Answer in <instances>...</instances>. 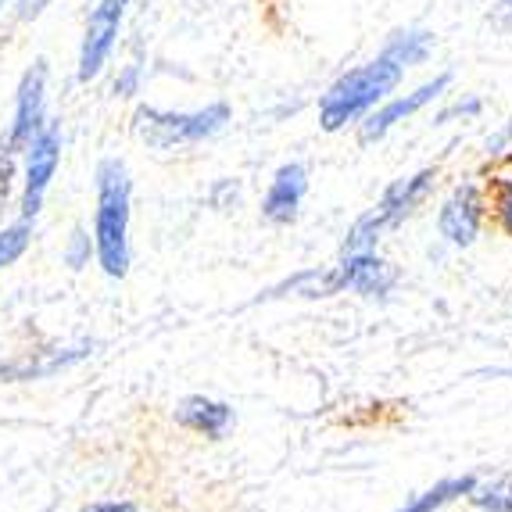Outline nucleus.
<instances>
[{
  "mask_svg": "<svg viewBox=\"0 0 512 512\" xmlns=\"http://www.w3.org/2000/svg\"><path fill=\"white\" fill-rule=\"evenodd\" d=\"M405 65L394 58L391 51L380 47V54L355 69L341 72L319 97V129L323 133H344V129H355L369 111L380 101L402 86L405 79Z\"/></svg>",
  "mask_w": 512,
  "mask_h": 512,
  "instance_id": "1",
  "label": "nucleus"
},
{
  "mask_svg": "<svg viewBox=\"0 0 512 512\" xmlns=\"http://www.w3.org/2000/svg\"><path fill=\"white\" fill-rule=\"evenodd\" d=\"M129 222L133 176L122 158H104L94 172V248L101 273L122 280L129 273Z\"/></svg>",
  "mask_w": 512,
  "mask_h": 512,
  "instance_id": "2",
  "label": "nucleus"
},
{
  "mask_svg": "<svg viewBox=\"0 0 512 512\" xmlns=\"http://www.w3.org/2000/svg\"><path fill=\"white\" fill-rule=\"evenodd\" d=\"M230 122L233 108L226 101H212L205 108L190 111L140 104L133 111V137L151 147V151H187V147H201L208 140H215Z\"/></svg>",
  "mask_w": 512,
  "mask_h": 512,
  "instance_id": "3",
  "label": "nucleus"
},
{
  "mask_svg": "<svg viewBox=\"0 0 512 512\" xmlns=\"http://www.w3.org/2000/svg\"><path fill=\"white\" fill-rule=\"evenodd\" d=\"M434 187H437L434 165L409 172V176H402V180H394L391 187L380 194V201H376V205L348 230L344 251H376L387 233L398 230L405 219H412V215L419 212V205L434 194Z\"/></svg>",
  "mask_w": 512,
  "mask_h": 512,
  "instance_id": "4",
  "label": "nucleus"
},
{
  "mask_svg": "<svg viewBox=\"0 0 512 512\" xmlns=\"http://www.w3.org/2000/svg\"><path fill=\"white\" fill-rule=\"evenodd\" d=\"M61 147H65V137L58 122H47L26 144L22 165H18V219L36 222V215L43 212V201L61 169Z\"/></svg>",
  "mask_w": 512,
  "mask_h": 512,
  "instance_id": "5",
  "label": "nucleus"
},
{
  "mask_svg": "<svg viewBox=\"0 0 512 512\" xmlns=\"http://www.w3.org/2000/svg\"><path fill=\"white\" fill-rule=\"evenodd\" d=\"M129 4H133V0H94L90 11H86V26H83V40H79V58H76V79L83 86L101 79L104 69L111 65V58H115V47H119Z\"/></svg>",
  "mask_w": 512,
  "mask_h": 512,
  "instance_id": "6",
  "label": "nucleus"
},
{
  "mask_svg": "<svg viewBox=\"0 0 512 512\" xmlns=\"http://www.w3.org/2000/svg\"><path fill=\"white\" fill-rule=\"evenodd\" d=\"M452 79H455L452 72H437V76L423 79V83L412 86V90H405V94H398V90H394L387 101L376 104L366 119L355 126V133H359V144L373 147V144H380V140H387L394 129L402 126V122H409L412 115H419L423 108H430L434 101H441V97L452 90Z\"/></svg>",
  "mask_w": 512,
  "mask_h": 512,
  "instance_id": "7",
  "label": "nucleus"
},
{
  "mask_svg": "<svg viewBox=\"0 0 512 512\" xmlns=\"http://www.w3.org/2000/svg\"><path fill=\"white\" fill-rule=\"evenodd\" d=\"M487 215H491L487 190L477 180H462L448 190V197L437 208V233L452 248H473L480 230H484Z\"/></svg>",
  "mask_w": 512,
  "mask_h": 512,
  "instance_id": "8",
  "label": "nucleus"
},
{
  "mask_svg": "<svg viewBox=\"0 0 512 512\" xmlns=\"http://www.w3.org/2000/svg\"><path fill=\"white\" fill-rule=\"evenodd\" d=\"M47 122H51V115H47V61L40 58L22 72V79H18L15 111H11V126L4 137H8L11 147L26 151V144L47 126Z\"/></svg>",
  "mask_w": 512,
  "mask_h": 512,
  "instance_id": "9",
  "label": "nucleus"
},
{
  "mask_svg": "<svg viewBox=\"0 0 512 512\" xmlns=\"http://www.w3.org/2000/svg\"><path fill=\"white\" fill-rule=\"evenodd\" d=\"M333 273L341 291H355L362 298H387L398 287V269L380 251H341Z\"/></svg>",
  "mask_w": 512,
  "mask_h": 512,
  "instance_id": "10",
  "label": "nucleus"
},
{
  "mask_svg": "<svg viewBox=\"0 0 512 512\" xmlns=\"http://www.w3.org/2000/svg\"><path fill=\"white\" fill-rule=\"evenodd\" d=\"M308 197V169L301 162H283L273 172V180L262 194V219L273 226H291L298 222Z\"/></svg>",
  "mask_w": 512,
  "mask_h": 512,
  "instance_id": "11",
  "label": "nucleus"
},
{
  "mask_svg": "<svg viewBox=\"0 0 512 512\" xmlns=\"http://www.w3.org/2000/svg\"><path fill=\"white\" fill-rule=\"evenodd\" d=\"M90 351H94V344L29 351V355H18V359H11V362H0V380H47V376L83 362Z\"/></svg>",
  "mask_w": 512,
  "mask_h": 512,
  "instance_id": "12",
  "label": "nucleus"
},
{
  "mask_svg": "<svg viewBox=\"0 0 512 512\" xmlns=\"http://www.w3.org/2000/svg\"><path fill=\"white\" fill-rule=\"evenodd\" d=\"M176 419H180V427L194 430V434H205V437H222L230 430L233 423V409L226 402H215V398H205V394H194V398H183L176 405Z\"/></svg>",
  "mask_w": 512,
  "mask_h": 512,
  "instance_id": "13",
  "label": "nucleus"
},
{
  "mask_svg": "<svg viewBox=\"0 0 512 512\" xmlns=\"http://www.w3.org/2000/svg\"><path fill=\"white\" fill-rule=\"evenodd\" d=\"M434 47H437V36L423 26H402L384 40V51H391L409 72L419 69V65H427Z\"/></svg>",
  "mask_w": 512,
  "mask_h": 512,
  "instance_id": "14",
  "label": "nucleus"
},
{
  "mask_svg": "<svg viewBox=\"0 0 512 512\" xmlns=\"http://www.w3.org/2000/svg\"><path fill=\"white\" fill-rule=\"evenodd\" d=\"M473 487H477V477H470V473H466V477H448V480H441V484L430 487V491H423V495H416L398 512H437L448 502H455V498L470 495Z\"/></svg>",
  "mask_w": 512,
  "mask_h": 512,
  "instance_id": "15",
  "label": "nucleus"
},
{
  "mask_svg": "<svg viewBox=\"0 0 512 512\" xmlns=\"http://www.w3.org/2000/svg\"><path fill=\"white\" fill-rule=\"evenodd\" d=\"M487 208L495 215V222L502 226V233L512 237V154L491 176V194H487Z\"/></svg>",
  "mask_w": 512,
  "mask_h": 512,
  "instance_id": "16",
  "label": "nucleus"
},
{
  "mask_svg": "<svg viewBox=\"0 0 512 512\" xmlns=\"http://www.w3.org/2000/svg\"><path fill=\"white\" fill-rule=\"evenodd\" d=\"M29 244H33V222L29 219H18V222H11V226H4V230H0V273L11 269L18 258L26 255Z\"/></svg>",
  "mask_w": 512,
  "mask_h": 512,
  "instance_id": "17",
  "label": "nucleus"
},
{
  "mask_svg": "<svg viewBox=\"0 0 512 512\" xmlns=\"http://www.w3.org/2000/svg\"><path fill=\"white\" fill-rule=\"evenodd\" d=\"M473 505L480 512H512V480H495V484L473 487Z\"/></svg>",
  "mask_w": 512,
  "mask_h": 512,
  "instance_id": "18",
  "label": "nucleus"
},
{
  "mask_svg": "<svg viewBox=\"0 0 512 512\" xmlns=\"http://www.w3.org/2000/svg\"><path fill=\"white\" fill-rule=\"evenodd\" d=\"M18 165H22V151L8 144V137H0V212L8 208L11 194L18 187Z\"/></svg>",
  "mask_w": 512,
  "mask_h": 512,
  "instance_id": "19",
  "label": "nucleus"
},
{
  "mask_svg": "<svg viewBox=\"0 0 512 512\" xmlns=\"http://www.w3.org/2000/svg\"><path fill=\"white\" fill-rule=\"evenodd\" d=\"M61 258H65V265H69L72 273L86 269V265H90L97 258L94 233H86L83 226H76V230L69 233V240H65V251H61Z\"/></svg>",
  "mask_w": 512,
  "mask_h": 512,
  "instance_id": "20",
  "label": "nucleus"
},
{
  "mask_svg": "<svg viewBox=\"0 0 512 512\" xmlns=\"http://www.w3.org/2000/svg\"><path fill=\"white\" fill-rule=\"evenodd\" d=\"M140 86H144V65H140V61H129V65H122L119 69L115 83H111V94L115 97H137Z\"/></svg>",
  "mask_w": 512,
  "mask_h": 512,
  "instance_id": "21",
  "label": "nucleus"
},
{
  "mask_svg": "<svg viewBox=\"0 0 512 512\" xmlns=\"http://www.w3.org/2000/svg\"><path fill=\"white\" fill-rule=\"evenodd\" d=\"M480 108H484V101H480V97H455L448 108L437 111L434 122H437V126H444V122H455V119H477Z\"/></svg>",
  "mask_w": 512,
  "mask_h": 512,
  "instance_id": "22",
  "label": "nucleus"
},
{
  "mask_svg": "<svg viewBox=\"0 0 512 512\" xmlns=\"http://www.w3.org/2000/svg\"><path fill=\"white\" fill-rule=\"evenodd\" d=\"M47 4H51V0H15V15L22 18V22H33V18H40L43 11H47Z\"/></svg>",
  "mask_w": 512,
  "mask_h": 512,
  "instance_id": "23",
  "label": "nucleus"
},
{
  "mask_svg": "<svg viewBox=\"0 0 512 512\" xmlns=\"http://www.w3.org/2000/svg\"><path fill=\"white\" fill-rule=\"evenodd\" d=\"M487 151H512V119L495 133V140H487Z\"/></svg>",
  "mask_w": 512,
  "mask_h": 512,
  "instance_id": "24",
  "label": "nucleus"
},
{
  "mask_svg": "<svg viewBox=\"0 0 512 512\" xmlns=\"http://www.w3.org/2000/svg\"><path fill=\"white\" fill-rule=\"evenodd\" d=\"M79 512H140L133 502H97V505H86Z\"/></svg>",
  "mask_w": 512,
  "mask_h": 512,
  "instance_id": "25",
  "label": "nucleus"
},
{
  "mask_svg": "<svg viewBox=\"0 0 512 512\" xmlns=\"http://www.w3.org/2000/svg\"><path fill=\"white\" fill-rule=\"evenodd\" d=\"M495 26H502V29H512V0H498L495 4Z\"/></svg>",
  "mask_w": 512,
  "mask_h": 512,
  "instance_id": "26",
  "label": "nucleus"
},
{
  "mask_svg": "<svg viewBox=\"0 0 512 512\" xmlns=\"http://www.w3.org/2000/svg\"><path fill=\"white\" fill-rule=\"evenodd\" d=\"M0 4H4V0H0Z\"/></svg>",
  "mask_w": 512,
  "mask_h": 512,
  "instance_id": "27",
  "label": "nucleus"
}]
</instances>
